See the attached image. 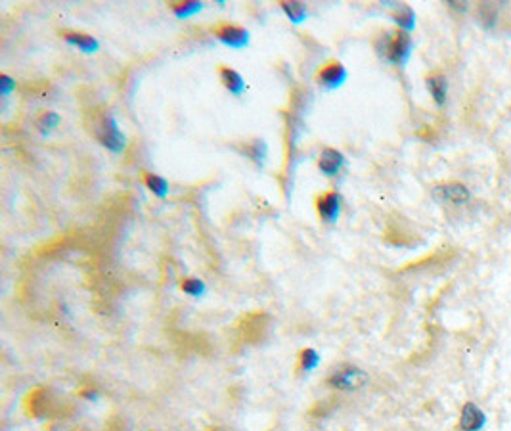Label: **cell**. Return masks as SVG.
I'll use <instances>...</instances> for the list:
<instances>
[{
    "instance_id": "cell-1",
    "label": "cell",
    "mask_w": 511,
    "mask_h": 431,
    "mask_svg": "<svg viewBox=\"0 0 511 431\" xmlns=\"http://www.w3.org/2000/svg\"><path fill=\"white\" fill-rule=\"evenodd\" d=\"M84 123H86L90 134L102 144L103 148L115 151V153L125 150V134L119 129L112 112H108L103 108H94L86 113Z\"/></svg>"
},
{
    "instance_id": "cell-2",
    "label": "cell",
    "mask_w": 511,
    "mask_h": 431,
    "mask_svg": "<svg viewBox=\"0 0 511 431\" xmlns=\"http://www.w3.org/2000/svg\"><path fill=\"white\" fill-rule=\"evenodd\" d=\"M414 48V40L406 31H383L379 37L375 38V50L377 54L383 56L387 62L395 66H404L410 60Z\"/></svg>"
},
{
    "instance_id": "cell-3",
    "label": "cell",
    "mask_w": 511,
    "mask_h": 431,
    "mask_svg": "<svg viewBox=\"0 0 511 431\" xmlns=\"http://www.w3.org/2000/svg\"><path fill=\"white\" fill-rule=\"evenodd\" d=\"M368 380H370L368 374L360 368L345 366V368L335 370L334 374L327 378V385L334 389H339V391H354V389H360L368 384Z\"/></svg>"
},
{
    "instance_id": "cell-4",
    "label": "cell",
    "mask_w": 511,
    "mask_h": 431,
    "mask_svg": "<svg viewBox=\"0 0 511 431\" xmlns=\"http://www.w3.org/2000/svg\"><path fill=\"white\" fill-rule=\"evenodd\" d=\"M213 35L230 48H245L249 45V31L232 21H219L213 25Z\"/></svg>"
},
{
    "instance_id": "cell-5",
    "label": "cell",
    "mask_w": 511,
    "mask_h": 431,
    "mask_svg": "<svg viewBox=\"0 0 511 431\" xmlns=\"http://www.w3.org/2000/svg\"><path fill=\"white\" fill-rule=\"evenodd\" d=\"M316 83L325 90L339 88L347 81V67L339 60H327L316 69Z\"/></svg>"
},
{
    "instance_id": "cell-6",
    "label": "cell",
    "mask_w": 511,
    "mask_h": 431,
    "mask_svg": "<svg viewBox=\"0 0 511 431\" xmlns=\"http://www.w3.org/2000/svg\"><path fill=\"white\" fill-rule=\"evenodd\" d=\"M433 197L440 204H450V206H464L469 201L471 192L469 188L462 182H445L433 188Z\"/></svg>"
},
{
    "instance_id": "cell-7",
    "label": "cell",
    "mask_w": 511,
    "mask_h": 431,
    "mask_svg": "<svg viewBox=\"0 0 511 431\" xmlns=\"http://www.w3.org/2000/svg\"><path fill=\"white\" fill-rule=\"evenodd\" d=\"M341 206H343V196L337 190H325L316 196L318 217L324 223H335L341 213Z\"/></svg>"
},
{
    "instance_id": "cell-8",
    "label": "cell",
    "mask_w": 511,
    "mask_h": 431,
    "mask_svg": "<svg viewBox=\"0 0 511 431\" xmlns=\"http://www.w3.org/2000/svg\"><path fill=\"white\" fill-rule=\"evenodd\" d=\"M345 156L335 148H322L320 156H318V169L325 177H335L339 171L343 169Z\"/></svg>"
},
{
    "instance_id": "cell-9",
    "label": "cell",
    "mask_w": 511,
    "mask_h": 431,
    "mask_svg": "<svg viewBox=\"0 0 511 431\" xmlns=\"http://www.w3.org/2000/svg\"><path fill=\"white\" fill-rule=\"evenodd\" d=\"M486 423V416L475 403H465L460 416V428L464 431H481Z\"/></svg>"
},
{
    "instance_id": "cell-10",
    "label": "cell",
    "mask_w": 511,
    "mask_h": 431,
    "mask_svg": "<svg viewBox=\"0 0 511 431\" xmlns=\"http://www.w3.org/2000/svg\"><path fill=\"white\" fill-rule=\"evenodd\" d=\"M60 37H64L65 42H69V45H73L79 50H83V52H96L98 50V40L92 37V35H88V33H83V31H73V29H64V31H60Z\"/></svg>"
},
{
    "instance_id": "cell-11",
    "label": "cell",
    "mask_w": 511,
    "mask_h": 431,
    "mask_svg": "<svg viewBox=\"0 0 511 431\" xmlns=\"http://www.w3.org/2000/svg\"><path fill=\"white\" fill-rule=\"evenodd\" d=\"M219 77H221V83L228 93L234 94V96H242L243 90H245V81L236 69L228 66H219Z\"/></svg>"
},
{
    "instance_id": "cell-12",
    "label": "cell",
    "mask_w": 511,
    "mask_h": 431,
    "mask_svg": "<svg viewBox=\"0 0 511 431\" xmlns=\"http://www.w3.org/2000/svg\"><path fill=\"white\" fill-rule=\"evenodd\" d=\"M427 88L433 100L437 102V106H445L448 98V81L447 77L440 75V73H433V75L427 77Z\"/></svg>"
},
{
    "instance_id": "cell-13",
    "label": "cell",
    "mask_w": 511,
    "mask_h": 431,
    "mask_svg": "<svg viewBox=\"0 0 511 431\" xmlns=\"http://www.w3.org/2000/svg\"><path fill=\"white\" fill-rule=\"evenodd\" d=\"M140 178H142L144 186L148 188L153 196L165 197L169 194V184H167V180H165L163 177H159V175H155V173L144 169L142 173H140Z\"/></svg>"
},
{
    "instance_id": "cell-14",
    "label": "cell",
    "mask_w": 511,
    "mask_h": 431,
    "mask_svg": "<svg viewBox=\"0 0 511 431\" xmlns=\"http://www.w3.org/2000/svg\"><path fill=\"white\" fill-rule=\"evenodd\" d=\"M169 8H171V12H173L177 18H188V16H192V14H197L199 10L203 8V4L197 2V0H171V2H169Z\"/></svg>"
},
{
    "instance_id": "cell-15",
    "label": "cell",
    "mask_w": 511,
    "mask_h": 431,
    "mask_svg": "<svg viewBox=\"0 0 511 431\" xmlns=\"http://www.w3.org/2000/svg\"><path fill=\"white\" fill-rule=\"evenodd\" d=\"M58 125H60V115H58L56 112H52V110H42V112L35 117V127H37V131L40 132V134L52 132Z\"/></svg>"
},
{
    "instance_id": "cell-16",
    "label": "cell",
    "mask_w": 511,
    "mask_h": 431,
    "mask_svg": "<svg viewBox=\"0 0 511 431\" xmlns=\"http://www.w3.org/2000/svg\"><path fill=\"white\" fill-rule=\"evenodd\" d=\"M243 153L249 158V160L255 163V165H262L264 161H266V153H269V148H266V144L259 138H255V140L247 142L245 146H243Z\"/></svg>"
},
{
    "instance_id": "cell-17",
    "label": "cell",
    "mask_w": 511,
    "mask_h": 431,
    "mask_svg": "<svg viewBox=\"0 0 511 431\" xmlns=\"http://www.w3.org/2000/svg\"><path fill=\"white\" fill-rule=\"evenodd\" d=\"M279 6L293 23H301L303 19L307 18V6L303 2H299V0H282Z\"/></svg>"
},
{
    "instance_id": "cell-18",
    "label": "cell",
    "mask_w": 511,
    "mask_h": 431,
    "mask_svg": "<svg viewBox=\"0 0 511 431\" xmlns=\"http://www.w3.org/2000/svg\"><path fill=\"white\" fill-rule=\"evenodd\" d=\"M392 19L406 33H410L414 29V25H416V14H414V10L410 8V6H399V10L392 14Z\"/></svg>"
},
{
    "instance_id": "cell-19",
    "label": "cell",
    "mask_w": 511,
    "mask_h": 431,
    "mask_svg": "<svg viewBox=\"0 0 511 431\" xmlns=\"http://www.w3.org/2000/svg\"><path fill=\"white\" fill-rule=\"evenodd\" d=\"M318 365H320V355H318V351L307 347V349H303V351L299 353V366H301V370L312 372Z\"/></svg>"
},
{
    "instance_id": "cell-20",
    "label": "cell",
    "mask_w": 511,
    "mask_h": 431,
    "mask_svg": "<svg viewBox=\"0 0 511 431\" xmlns=\"http://www.w3.org/2000/svg\"><path fill=\"white\" fill-rule=\"evenodd\" d=\"M182 291L192 295V297H199L205 291V284L199 278H186L182 282Z\"/></svg>"
},
{
    "instance_id": "cell-21",
    "label": "cell",
    "mask_w": 511,
    "mask_h": 431,
    "mask_svg": "<svg viewBox=\"0 0 511 431\" xmlns=\"http://www.w3.org/2000/svg\"><path fill=\"white\" fill-rule=\"evenodd\" d=\"M14 88H16V81L10 75H6V73H2L0 75V90H2V96H8Z\"/></svg>"
},
{
    "instance_id": "cell-22",
    "label": "cell",
    "mask_w": 511,
    "mask_h": 431,
    "mask_svg": "<svg viewBox=\"0 0 511 431\" xmlns=\"http://www.w3.org/2000/svg\"><path fill=\"white\" fill-rule=\"evenodd\" d=\"M83 397H86V399H96V397H98V391L88 389V391H83Z\"/></svg>"
}]
</instances>
